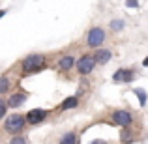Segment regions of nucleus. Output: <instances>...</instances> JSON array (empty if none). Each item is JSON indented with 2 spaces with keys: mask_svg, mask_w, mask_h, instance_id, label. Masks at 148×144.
<instances>
[{
  "mask_svg": "<svg viewBox=\"0 0 148 144\" xmlns=\"http://www.w3.org/2000/svg\"><path fill=\"white\" fill-rule=\"evenodd\" d=\"M111 28L112 30H122L124 28V21H122V19H114V21H111Z\"/></svg>",
  "mask_w": 148,
  "mask_h": 144,
  "instance_id": "16",
  "label": "nucleus"
},
{
  "mask_svg": "<svg viewBox=\"0 0 148 144\" xmlns=\"http://www.w3.org/2000/svg\"><path fill=\"white\" fill-rule=\"evenodd\" d=\"M58 144H77V135L73 133V131H69V133H66L64 137L60 139Z\"/></svg>",
  "mask_w": 148,
  "mask_h": 144,
  "instance_id": "13",
  "label": "nucleus"
},
{
  "mask_svg": "<svg viewBox=\"0 0 148 144\" xmlns=\"http://www.w3.org/2000/svg\"><path fill=\"white\" fill-rule=\"evenodd\" d=\"M112 124H116V126H130L131 122H133V114H131L130 111H114L111 116Z\"/></svg>",
  "mask_w": 148,
  "mask_h": 144,
  "instance_id": "5",
  "label": "nucleus"
},
{
  "mask_svg": "<svg viewBox=\"0 0 148 144\" xmlns=\"http://www.w3.org/2000/svg\"><path fill=\"white\" fill-rule=\"evenodd\" d=\"M103 41H105V30L99 28V26H94L86 36V43L90 45V47H101Z\"/></svg>",
  "mask_w": 148,
  "mask_h": 144,
  "instance_id": "4",
  "label": "nucleus"
},
{
  "mask_svg": "<svg viewBox=\"0 0 148 144\" xmlns=\"http://www.w3.org/2000/svg\"><path fill=\"white\" fill-rule=\"evenodd\" d=\"M94 56H96V62L103 66V64H107V62L112 58V53H111V51H107V49H99Z\"/></svg>",
  "mask_w": 148,
  "mask_h": 144,
  "instance_id": "10",
  "label": "nucleus"
},
{
  "mask_svg": "<svg viewBox=\"0 0 148 144\" xmlns=\"http://www.w3.org/2000/svg\"><path fill=\"white\" fill-rule=\"evenodd\" d=\"M143 66H145V68H148V58H145V60H143Z\"/></svg>",
  "mask_w": 148,
  "mask_h": 144,
  "instance_id": "21",
  "label": "nucleus"
},
{
  "mask_svg": "<svg viewBox=\"0 0 148 144\" xmlns=\"http://www.w3.org/2000/svg\"><path fill=\"white\" fill-rule=\"evenodd\" d=\"M10 90V79L8 77H0V94H6Z\"/></svg>",
  "mask_w": 148,
  "mask_h": 144,
  "instance_id": "15",
  "label": "nucleus"
},
{
  "mask_svg": "<svg viewBox=\"0 0 148 144\" xmlns=\"http://www.w3.org/2000/svg\"><path fill=\"white\" fill-rule=\"evenodd\" d=\"M120 141H122V144H131V141H133V131L130 129V126H124V129L120 131Z\"/></svg>",
  "mask_w": 148,
  "mask_h": 144,
  "instance_id": "11",
  "label": "nucleus"
},
{
  "mask_svg": "<svg viewBox=\"0 0 148 144\" xmlns=\"http://www.w3.org/2000/svg\"><path fill=\"white\" fill-rule=\"evenodd\" d=\"M4 15H6V10H2V11H0V19H2Z\"/></svg>",
  "mask_w": 148,
  "mask_h": 144,
  "instance_id": "22",
  "label": "nucleus"
},
{
  "mask_svg": "<svg viewBox=\"0 0 148 144\" xmlns=\"http://www.w3.org/2000/svg\"><path fill=\"white\" fill-rule=\"evenodd\" d=\"M25 124H26V116H23V114H10L4 127H6L8 133H13L15 135V133H19V131H23Z\"/></svg>",
  "mask_w": 148,
  "mask_h": 144,
  "instance_id": "2",
  "label": "nucleus"
},
{
  "mask_svg": "<svg viewBox=\"0 0 148 144\" xmlns=\"http://www.w3.org/2000/svg\"><path fill=\"white\" fill-rule=\"evenodd\" d=\"M73 66H75V58H73L71 54H66V56H62L60 62H58V69H60V71H69Z\"/></svg>",
  "mask_w": 148,
  "mask_h": 144,
  "instance_id": "8",
  "label": "nucleus"
},
{
  "mask_svg": "<svg viewBox=\"0 0 148 144\" xmlns=\"http://www.w3.org/2000/svg\"><path fill=\"white\" fill-rule=\"evenodd\" d=\"M135 96L139 97V103H141V107H145L146 105V99H148V96H146V92L145 90H141V88H135Z\"/></svg>",
  "mask_w": 148,
  "mask_h": 144,
  "instance_id": "14",
  "label": "nucleus"
},
{
  "mask_svg": "<svg viewBox=\"0 0 148 144\" xmlns=\"http://www.w3.org/2000/svg\"><path fill=\"white\" fill-rule=\"evenodd\" d=\"M6 111H8V103L0 97V118H4V114H6Z\"/></svg>",
  "mask_w": 148,
  "mask_h": 144,
  "instance_id": "17",
  "label": "nucleus"
},
{
  "mask_svg": "<svg viewBox=\"0 0 148 144\" xmlns=\"http://www.w3.org/2000/svg\"><path fill=\"white\" fill-rule=\"evenodd\" d=\"M49 112L45 111V109H32L30 112H26V122L32 124V126H36V124L43 122L45 118H47Z\"/></svg>",
  "mask_w": 148,
  "mask_h": 144,
  "instance_id": "6",
  "label": "nucleus"
},
{
  "mask_svg": "<svg viewBox=\"0 0 148 144\" xmlns=\"http://www.w3.org/2000/svg\"><path fill=\"white\" fill-rule=\"evenodd\" d=\"M23 73H38L45 68V56L43 54H28L21 64Z\"/></svg>",
  "mask_w": 148,
  "mask_h": 144,
  "instance_id": "1",
  "label": "nucleus"
},
{
  "mask_svg": "<svg viewBox=\"0 0 148 144\" xmlns=\"http://www.w3.org/2000/svg\"><path fill=\"white\" fill-rule=\"evenodd\" d=\"M96 56L94 54H84V56L79 58V62H77V71L81 73V75H88V73H92V69L96 68Z\"/></svg>",
  "mask_w": 148,
  "mask_h": 144,
  "instance_id": "3",
  "label": "nucleus"
},
{
  "mask_svg": "<svg viewBox=\"0 0 148 144\" xmlns=\"http://www.w3.org/2000/svg\"><path fill=\"white\" fill-rule=\"evenodd\" d=\"M133 77H135V71H133V69L122 68V69H116V73L112 75V81H114V83H131V81H133Z\"/></svg>",
  "mask_w": 148,
  "mask_h": 144,
  "instance_id": "7",
  "label": "nucleus"
},
{
  "mask_svg": "<svg viewBox=\"0 0 148 144\" xmlns=\"http://www.w3.org/2000/svg\"><path fill=\"white\" fill-rule=\"evenodd\" d=\"M77 103H79V99H77L75 96H73V97H68L66 101H62L60 109H62V111H68V109H75V107H77Z\"/></svg>",
  "mask_w": 148,
  "mask_h": 144,
  "instance_id": "12",
  "label": "nucleus"
},
{
  "mask_svg": "<svg viewBox=\"0 0 148 144\" xmlns=\"http://www.w3.org/2000/svg\"><path fill=\"white\" fill-rule=\"evenodd\" d=\"M92 144H107L105 141H99V139H96V141H92Z\"/></svg>",
  "mask_w": 148,
  "mask_h": 144,
  "instance_id": "20",
  "label": "nucleus"
},
{
  "mask_svg": "<svg viewBox=\"0 0 148 144\" xmlns=\"http://www.w3.org/2000/svg\"><path fill=\"white\" fill-rule=\"evenodd\" d=\"M126 6L127 8H137L139 2H137V0H126Z\"/></svg>",
  "mask_w": 148,
  "mask_h": 144,
  "instance_id": "19",
  "label": "nucleus"
},
{
  "mask_svg": "<svg viewBox=\"0 0 148 144\" xmlns=\"http://www.w3.org/2000/svg\"><path fill=\"white\" fill-rule=\"evenodd\" d=\"M10 144H26V139H25V137H19V135H15V137L11 139Z\"/></svg>",
  "mask_w": 148,
  "mask_h": 144,
  "instance_id": "18",
  "label": "nucleus"
},
{
  "mask_svg": "<svg viewBox=\"0 0 148 144\" xmlns=\"http://www.w3.org/2000/svg\"><path fill=\"white\" fill-rule=\"evenodd\" d=\"M26 101V94H13L10 97V101H8V107H11V109H17V107H21L23 103Z\"/></svg>",
  "mask_w": 148,
  "mask_h": 144,
  "instance_id": "9",
  "label": "nucleus"
}]
</instances>
